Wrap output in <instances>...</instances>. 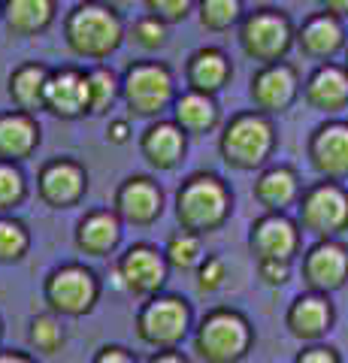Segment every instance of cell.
Returning a JSON list of instances; mask_svg holds the SVG:
<instances>
[{"label":"cell","mask_w":348,"mask_h":363,"mask_svg":"<svg viewBox=\"0 0 348 363\" xmlns=\"http://www.w3.org/2000/svg\"><path fill=\"white\" fill-rule=\"evenodd\" d=\"M145 363H191V360L179 348H158L145 357Z\"/></svg>","instance_id":"cell-42"},{"label":"cell","mask_w":348,"mask_h":363,"mask_svg":"<svg viewBox=\"0 0 348 363\" xmlns=\"http://www.w3.org/2000/svg\"><path fill=\"white\" fill-rule=\"evenodd\" d=\"M233 76V64L228 58V52L218 49V45H203L188 58L185 67V79L191 91H203V94L215 97L218 91L230 82Z\"/></svg>","instance_id":"cell-25"},{"label":"cell","mask_w":348,"mask_h":363,"mask_svg":"<svg viewBox=\"0 0 348 363\" xmlns=\"http://www.w3.org/2000/svg\"><path fill=\"white\" fill-rule=\"evenodd\" d=\"M121 242V218L116 209H91L76 224V248L91 257L116 255Z\"/></svg>","instance_id":"cell-21"},{"label":"cell","mask_w":348,"mask_h":363,"mask_svg":"<svg viewBox=\"0 0 348 363\" xmlns=\"http://www.w3.org/2000/svg\"><path fill=\"white\" fill-rule=\"evenodd\" d=\"M0 363H37L25 351H0Z\"/></svg>","instance_id":"cell-44"},{"label":"cell","mask_w":348,"mask_h":363,"mask_svg":"<svg viewBox=\"0 0 348 363\" xmlns=\"http://www.w3.org/2000/svg\"><path fill=\"white\" fill-rule=\"evenodd\" d=\"M0 336H4V327H0Z\"/></svg>","instance_id":"cell-46"},{"label":"cell","mask_w":348,"mask_h":363,"mask_svg":"<svg viewBox=\"0 0 348 363\" xmlns=\"http://www.w3.org/2000/svg\"><path fill=\"white\" fill-rule=\"evenodd\" d=\"M228 281V264L218 255H206L203 264L197 267V291L200 294H215Z\"/></svg>","instance_id":"cell-36"},{"label":"cell","mask_w":348,"mask_h":363,"mask_svg":"<svg viewBox=\"0 0 348 363\" xmlns=\"http://www.w3.org/2000/svg\"><path fill=\"white\" fill-rule=\"evenodd\" d=\"M194 6H197V0H145L149 16H158L161 21H167V25H179V21H185Z\"/></svg>","instance_id":"cell-37"},{"label":"cell","mask_w":348,"mask_h":363,"mask_svg":"<svg viewBox=\"0 0 348 363\" xmlns=\"http://www.w3.org/2000/svg\"><path fill=\"white\" fill-rule=\"evenodd\" d=\"M300 197H303V182L294 167L285 164L266 167L254 179V200L266 212H288L291 206H297Z\"/></svg>","instance_id":"cell-24"},{"label":"cell","mask_w":348,"mask_h":363,"mask_svg":"<svg viewBox=\"0 0 348 363\" xmlns=\"http://www.w3.org/2000/svg\"><path fill=\"white\" fill-rule=\"evenodd\" d=\"M297 45L306 58L315 61H333L336 55L345 49V28L342 18L333 13H315L309 16L303 25L297 28Z\"/></svg>","instance_id":"cell-20"},{"label":"cell","mask_w":348,"mask_h":363,"mask_svg":"<svg viewBox=\"0 0 348 363\" xmlns=\"http://www.w3.org/2000/svg\"><path fill=\"white\" fill-rule=\"evenodd\" d=\"M240 49L249 55L252 61L276 64L285 61L291 45L297 43V30L291 25L288 13L276 6H261L254 13H245L240 21Z\"/></svg>","instance_id":"cell-5"},{"label":"cell","mask_w":348,"mask_h":363,"mask_svg":"<svg viewBox=\"0 0 348 363\" xmlns=\"http://www.w3.org/2000/svg\"><path fill=\"white\" fill-rule=\"evenodd\" d=\"M49 67L46 64H21L18 70L9 76V97H13L16 109L40 112L43 100H46V82H49Z\"/></svg>","instance_id":"cell-28"},{"label":"cell","mask_w":348,"mask_h":363,"mask_svg":"<svg viewBox=\"0 0 348 363\" xmlns=\"http://www.w3.org/2000/svg\"><path fill=\"white\" fill-rule=\"evenodd\" d=\"M121 100L140 118H155L173 106L176 82L164 61H133L121 76Z\"/></svg>","instance_id":"cell-6"},{"label":"cell","mask_w":348,"mask_h":363,"mask_svg":"<svg viewBox=\"0 0 348 363\" xmlns=\"http://www.w3.org/2000/svg\"><path fill=\"white\" fill-rule=\"evenodd\" d=\"M249 248L254 260H294L300 252V221L285 212H266L252 224Z\"/></svg>","instance_id":"cell-13"},{"label":"cell","mask_w":348,"mask_h":363,"mask_svg":"<svg viewBox=\"0 0 348 363\" xmlns=\"http://www.w3.org/2000/svg\"><path fill=\"white\" fill-rule=\"evenodd\" d=\"M88 82H91V116H106L121 97L118 73L103 64H97L94 70H88Z\"/></svg>","instance_id":"cell-30"},{"label":"cell","mask_w":348,"mask_h":363,"mask_svg":"<svg viewBox=\"0 0 348 363\" xmlns=\"http://www.w3.org/2000/svg\"><path fill=\"white\" fill-rule=\"evenodd\" d=\"M252 104L257 112H285L294 106V100L300 97V76L288 61H276V64H264L261 70L252 76Z\"/></svg>","instance_id":"cell-14"},{"label":"cell","mask_w":348,"mask_h":363,"mask_svg":"<svg viewBox=\"0 0 348 363\" xmlns=\"http://www.w3.org/2000/svg\"><path fill=\"white\" fill-rule=\"evenodd\" d=\"M43 140L40 121L33 118V112L25 109H9L0 112V161H25L37 152Z\"/></svg>","instance_id":"cell-23"},{"label":"cell","mask_w":348,"mask_h":363,"mask_svg":"<svg viewBox=\"0 0 348 363\" xmlns=\"http://www.w3.org/2000/svg\"><path fill=\"white\" fill-rule=\"evenodd\" d=\"M43 109L61 121H76L91 112V82L79 67H58L49 73Z\"/></svg>","instance_id":"cell-12"},{"label":"cell","mask_w":348,"mask_h":363,"mask_svg":"<svg viewBox=\"0 0 348 363\" xmlns=\"http://www.w3.org/2000/svg\"><path fill=\"white\" fill-rule=\"evenodd\" d=\"M130 40L145 52L161 49V45H167V21H161L158 16L137 18L133 21V28H130Z\"/></svg>","instance_id":"cell-35"},{"label":"cell","mask_w":348,"mask_h":363,"mask_svg":"<svg viewBox=\"0 0 348 363\" xmlns=\"http://www.w3.org/2000/svg\"><path fill=\"white\" fill-rule=\"evenodd\" d=\"M197 16L206 30H230L242 21L245 9L242 0H197Z\"/></svg>","instance_id":"cell-31"},{"label":"cell","mask_w":348,"mask_h":363,"mask_svg":"<svg viewBox=\"0 0 348 363\" xmlns=\"http://www.w3.org/2000/svg\"><path fill=\"white\" fill-rule=\"evenodd\" d=\"M30 248V230L25 221L13 215H0V264H16L28 255Z\"/></svg>","instance_id":"cell-33"},{"label":"cell","mask_w":348,"mask_h":363,"mask_svg":"<svg viewBox=\"0 0 348 363\" xmlns=\"http://www.w3.org/2000/svg\"><path fill=\"white\" fill-rule=\"evenodd\" d=\"M324 13H333L339 18H348V0H321Z\"/></svg>","instance_id":"cell-43"},{"label":"cell","mask_w":348,"mask_h":363,"mask_svg":"<svg viewBox=\"0 0 348 363\" xmlns=\"http://www.w3.org/2000/svg\"><path fill=\"white\" fill-rule=\"evenodd\" d=\"M345 70H348V45H345Z\"/></svg>","instance_id":"cell-45"},{"label":"cell","mask_w":348,"mask_h":363,"mask_svg":"<svg viewBox=\"0 0 348 363\" xmlns=\"http://www.w3.org/2000/svg\"><path fill=\"white\" fill-rule=\"evenodd\" d=\"M336 309L330 303V294H300V297L288 306L285 312V327L291 336H297L300 342H318L333 330Z\"/></svg>","instance_id":"cell-18"},{"label":"cell","mask_w":348,"mask_h":363,"mask_svg":"<svg viewBox=\"0 0 348 363\" xmlns=\"http://www.w3.org/2000/svg\"><path fill=\"white\" fill-rule=\"evenodd\" d=\"M140 152L155 169H176L188 152V133L176 121H155L142 133Z\"/></svg>","instance_id":"cell-22"},{"label":"cell","mask_w":348,"mask_h":363,"mask_svg":"<svg viewBox=\"0 0 348 363\" xmlns=\"http://www.w3.org/2000/svg\"><path fill=\"white\" fill-rule=\"evenodd\" d=\"M309 164L324 179H348V121H324L309 136Z\"/></svg>","instance_id":"cell-16"},{"label":"cell","mask_w":348,"mask_h":363,"mask_svg":"<svg viewBox=\"0 0 348 363\" xmlns=\"http://www.w3.org/2000/svg\"><path fill=\"white\" fill-rule=\"evenodd\" d=\"M130 121L128 118H112L109 124H106V140L112 143V145H125V143H130Z\"/></svg>","instance_id":"cell-41"},{"label":"cell","mask_w":348,"mask_h":363,"mask_svg":"<svg viewBox=\"0 0 348 363\" xmlns=\"http://www.w3.org/2000/svg\"><path fill=\"white\" fill-rule=\"evenodd\" d=\"M167 272L170 264L161 248H155L149 242H133L130 248H125V255H118L116 260V279L118 285L130 291L133 297H155L161 294L167 285Z\"/></svg>","instance_id":"cell-10"},{"label":"cell","mask_w":348,"mask_h":363,"mask_svg":"<svg viewBox=\"0 0 348 363\" xmlns=\"http://www.w3.org/2000/svg\"><path fill=\"white\" fill-rule=\"evenodd\" d=\"M294 363H342V360H339V351H336V348L321 345V342H312V345H306L294 357Z\"/></svg>","instance_id":"cell-39"},{"label":"cell","mask_w":348,"mask_h":363,"mask_svg":"<svg viewBox=\"0 0 348 363\" xmlns=\"http://www.w3.org/2000/svg\"><path fill=\"white\" fill-rule=\"evenodd\" d=\"M28 197L25 173L13 161H0V212H13Z\"/></svg>","instance_id":"cell-34"},{"label":"cell","mask_w":348,"mask_h":363,"mask_svg":"<svg viewBox=\"0 0 348 363\" xmlns=\"http://www.w3.org/2000/svg\"><path fill=\"white\" fill-rule=\"evenodd\" d=\"M64 40L76 58L103 61L125 40V21L118 9L100 0L76 4L64 18Z\"/></svg>","instance_id":"cell-2"},{"label":"cell","mask_w":348,"mask_h":363,"mask_svg":"<svg viewBox=\"0 0 348 363\" xmlns=\"http://www.w3.org/2000/svg\"><path fill=\"white\" fill-rule=\"evenodd\" d=\"M252 321L230 306L206 312L194 333V348L206 363H240L252 351Z\"/></svg>","instance_id":"cell-4"},{"label":"cell","mask_w":348,"mask_h":363,"mask_svg":"<svg viewBox=\"0 0 348 363\" xmlns=\"http://www.w3.org/2000/svg\"><path fill=\"white\" fill-rule=\"evenodd\" d=\"M303 100L315 112H342L348 106V70L345 64L324 61L309 73L303 85Z\"/></svg>","instance_id":"cell-19"},{"label":"cell","mask_w":348,"mask_h":363,"mask_svg":"<svg viewBox=\"0 0 348 363\" xmlns=\"http://www.w3.org/2000/svg\"><path fill=\"white\" fill-rule=\"evenodd\" d=\"M55 9L58 4L55 0H4V21L9 33L16 37H37V33H46L55 21Z\"/></svg>","instance_id":"cell-26"},{"label":"cell","mask_w":348,"mask_h":363,"mask_svg":"<svg viewBox=\"0 0 348 363\" xmlns=\"http://www.w3.org/2000/svg\"><path fill=\"white\" fill-rule=\"evenodd\" d=\"M194 312L179 294H155L137 312V336L149 348H179L191 330Z\"/></svg>","instance_id":"cell-7"},{"label":"cell","mask_w":348,"mask_h":363,"mask_svg":"<svg viewBox=\"0 0 348 363\" xmlns=\"http://www.w3.org/2000/svg\"><path fill=\"white\" fill-rule=\"evenodd\" d=\"M64 324L58 321V315L55 312H46V315H37L30 321V330H28V342L33 351H40V354H58L61 345H64Z\"/></svg>","instance_id":"cell-32"},{"label":"cell","mask_w":348,"mask_h":363,"mask_svg":"<svg viewBox=\"0 0 348 363\" xmlns=\"http://www.w3.org/2000/svg\"><path fill=\"white\" fill-rule=\"evenodd\" d=\"M266 4H276V0H266Z\"/></svg>","instance_id":"cell-47"},{"label":"cell","mask_w":348,"mask_h":363,"mask_svg":"<svg viewBox=\"0 0 348 363\" xmlns=\"http://www.w3.org/2000/svg\"><path fill=\"white\" fill-rule=\"evenodd\" d=\"M173 121L182 128L185 133L203 136L218 128V104L212 94L203 91H185L173 100Z\"/></svg>","instance_id":"cell-27"},{"label":"cell","mask_w":348,"mask_h":363,"mask_svg":"<svg viewBox=\"0 0 348 363\" xmlns=\"http://www.w3.org/2000/svg\"><path fill=\"white\" fill-rule=\"evenodd\" d=\"M218 152L224 157V164L242 173L266 167V161L276 152V128L273 118L266 112H237L221 130L218 140Z\"/></svg>","instance_id":"cell-3"},{"label":"cell","mask_w":348,"mask_h":363,"mask_svg":"<svg viewBox=\"0 0 348 363\" xmlns=\"http://www.w3.org/2000/svg\"><path fill=\"white\" fill-rule=\"evenodd\" d=\"M91 363H137V357L125 345H103V348H97Z\"/></svg>","instance_id":"cell-40"},{"label":"cell","mask_w":348,"mask_h":363,"mask_svg":"<svg viewBox=\"0 0 348 363\" xmlns=\"http://www.w3.org/2000/svg\"><path fill=\"white\" fill-rule=\"evenodd\" d=\"M297 209L300 227L309 230L315 240H336L348 230V188H342V182L324 179L303 188Z\"/></svg>","instance_id":"cell-9"},{"label":"cell","mask_w":348,"mask_h":363,"mask_svg":"<svg viewBox=\"0 0 348 363\" xmlns=\"http://www.w3.org/2000/svg\"><path fill=\"white\" fill-rule=\"evenodd\" d=\"M43 300L61 318H82L100 300V279L85 264H61L52 269L43 285Z\"/></svg>","instance_id":"cell-8"},{"label":"cell","mask_w":348,"mask_h":363,"mask_svg":"<svg viewBox=\"0 0 348 363\" xmlns=\"http://www.w3.org/2000/svg\"><path fill=\"white\" fill-rule=\"evenodd\" d=\"M303 279L309 291L333 294L348 281V245L339 240H318L303 255Z\"/></svg>","instance_id":"cell-15"},{"label":"cell","mask_w":348,"mask_h":363,"mask_svg":"<svg viewBox=\"0 0 348 363\" xmlns=\"http://www.w3.org/2000/svg\"><path fill=\"white\" fill-rule=\"evenodd\" d=\"M40 200L52 209H73L88 194V169L76 157H52L37 176Z\"/></svg>","instance_id":"cell-11"},{"label":"cell","mask_w":348,"mask_h":363,"mask_svg":"<svg viewBox=\"0 0 348 363\" xmlns=\"http://www.w3.org/2000/svg\"><path fill=\"white\" fill-rule=\"evenodd\" d=\"M257 276L266 288H282L291 279V264L288 260H257Z\"/></svg>","instance_id":"cell-38"},{"label":"cell","mask_w":348,"mask_h":363,"mask_svg":"<svg viewBox=\"0 0 348 363\" xmlns=\"http://www.w3.org/2000/svg\"><path fill=\"white\" fill-rule=\"evenodd\" d=\"M121 221L149 227L164 212V191L152 176H128L116 191V206Z\"/></svg>","instance_id":"cell-17"},{"label":"cell","mask_w":348,"mask_h":363,"mask_svg":"<svg viewBox=\"0 0 348 363\" xmlns=\"http://www.w3.org/2000/svg\"><path fill=\"white\" fill-rule=\"evenodd\" d=\"M233 212V191L215 173H191L176 191V221L191 233H215Z\"/></svg>","instance_id":"cell-1"},{"label":"cell","mask_w":348,"mask_h":363,"mask_svg":"<svg viewBox=\"0 0 348 363\" xmlns=\"http://www.w3.org/2000/svg\"><path fill=\"white\" fill-rule=\"evenodd\" d=\"M164 257H167V264L176 267V269H197L206 257L203 255V236L179 227L176 233H170V240L164 245Z\"/></svg>","instance_id":"cell-29"}]
</instances>
